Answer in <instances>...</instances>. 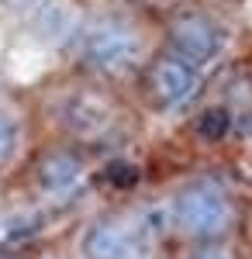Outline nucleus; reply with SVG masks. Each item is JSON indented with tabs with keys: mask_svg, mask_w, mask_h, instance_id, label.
Wrapping results in <instances>:
<instances>
[{
	"mask_svg": "<svg viewBox=\"0 0 252 259\" xmlns=\"http://www.w3.org/2000/svg\"><path fill=\"white\" fill-rule=\"evenodd\" d=\"M28 259H73V252H59V249H35V252H28Z\"/></svg>",
	"mask_w": 252,
	"mask_h": 259,
	"instance_id": "14",
	"label": "nucleus"
},
{
	"mask_svg": "<svg viewBox=\"0 0 252 259\" xmlns=\"http://www.w3.org/2000/svg\"><path fill=\"white\" fill-rule=\"evenodd\" d=\"M173 245H200V242H232L242 232L245 204L232 177L204 169L180 180L166 194Z\"/></svg>",
	"mask_w": 252,
	"mask_h": 259,
	"instance_id": "4",
	"label": "nucleus"
},
{
	"mask_svg": "<svg viewBox=\"0 0 252 259\" xmlns=\"http://www.w3.org/2000/svg\"><path fill=\"white\" fill-rule=\"evenodd\" d=\"M18 173L28 207H35L38 214H59L79 204L94 187L97 156L62 139H45L41 145H31Z\"/></svg>",
	"mask_w": 252,
	"mask_h": 259,
	"instance_id": "5",
	"label": "nucleus"
},
{
	"mask_svg": "<svg viewBox=\"0 0 252 259\" xmlns=\"http://www.w3.org/2000/svg\"><path fill=\"white\" fill-rule=\"evenodd\" d=\"M162 259H166V256H162Z\"/></svg>",
	"mask_w": 252,
	"mask_h": 259,
	"instance_id": "20",
	"label": "nucleus"
},
{
	"mask_svg": "<svg viewBox=\"0 0 252 259\" xmlns=\"http://www.w3.org/2000/svg\"><path fill=\"white\" fill-rule=\"evenodd\" d=\"M0 94H4V69H0Z\"/></svg>",
	"mask_w": 252,
	"mask_h": 259,
	"instance_id": "17",
	"label": "nucleus"
},
{
	"mask_svg": "<svg viewBox=\"0 0 252 259\" xmlns=\"http://www.w3.org/2000/svg\"><path fill=\"white\" fill-rule=\"evenodd\" d=\"M190 132H194L200 142L218 145V142H225V139H232V135H235V118L228 114V107H225L221 100H211V104H204V107L194 114Z\"/></svg>",
	"mask_w": 252,
	"mask_h": 259,
	"instance_id": "11",
	"label": "nucleus"
},
{
	"mask_svg": "<svg viewBox=\"0 0 252 259\" xmlns=\"http://www.w3.org/2000/svg\"><path fill=\"white\" fill-rule=\"evenodd\" d=\"M221 104L235 118V135L252 132V69H235L221 87Z\"/></svg>",
	"mask_w": 252,
	"mask_h": 259,
	"instance_id": "10",
	"label": "nucleus"
},
{
	"mask_svg": "<svg viewBox=\"0 0 252 259\" xmlns=\"http://www.w3.org/2000/svg\"><path fill=\"white\" fill-rule=\"evenodd\" d=\"M170 259H245V252L232 242H200V245H176Z\"/></svg>",
	"mask_w": 252,
	"mask_h": 259,
	"instance_id": "12",
	"label": "nucleus"
},
{
	"mask_svg": "<svg viewBox=\"0 0 252 259\" xmlns=\"http://www.w3.org/2000/svg\"><path fill=\"white\" fill-rule=\"evenodd\" d=\"M249 169H252V149H249Z\"/></svg>",
	"mask_w": 252,
	"mask_h": 259,
	"instance_id": "19",
	"label": "nucleus"
},
{
	"mask_svg": "<svg viewBox=\"0 0 252 259\" xmlns=\"http://www.w3.org/2000/svg\"><path fill=\"white\" fill-rule=\"evenodd\" d=\"M0 259H28V252H21L14 245H0Z\"/></svg>",
	"mask_w": 252,
	"mask_h": 259,
	"instance_id": "15",
	"label": "nucleus"
},
{
	"mask_svg": "<svg viewBox=\"0 0 252 259\" xmlns=\"http://www.w3.org/2000/svg\"><path fill=\"white\" fill-rule=\"evenodd\" d=\"M214 4H238V0H214Z\"/></svg>",
	"mask_w": 252,
	"mask_h": 259,
	"instance_id": "18",
	"label": "nucleus"
},
{
	"mask_svg": "<svg viewBox=\"0 0 252 259\" xmlns=\"http://www.w3.org/2000/svg\"><path fill=\"white\" fill-rule=\"evenodd\" d=\"M87 11H90V7H87L83 0H45L38 7V14L28 21L24 31L38 41V45L69 56L79 28H83V21H87Z\"/></svg>",
	"mask_w": 252,
	"mask_h": 259,
	"instance_id": "8",
	"label": "nucleus"
},
{
	"mask_svg": "<svg viewBox=\"0 0 252 259\" xmlns=\"http://www.w3.org/2000/svg\"><path fill=\"white\" fill-rule=\"evenodd\" d=\"M159 45L162 31L155 11L107 0L87 11V21L66 59L73 62L76 73L97 76L114 87H132Z\"/></svg>",
	"mask_w": 252,
	"mask_h": 259,
	"instance_id": "2",
	"label": "nucleus"
},
{
	"mask_svg": "<svg viewBox=\"0 0 252 259\" xmlns=\"http://www.w3.org/2000/svg\"><path fill=\"white\" fill-rule=\"evenodd\" d=\"M170 245L173 225L166 197L132 200L83 221L73 239V259H162Z\"/></svg>",
	"mask_w": 252,
	"mask_h": 259,
	"instance_id": "3",
	"label": "nucleus"
},
{
	"mask_svg": "<svg viewBox=\"0 0 252 259\" xmlns=\"http://www.w3.org/2000/svg\"><path fill=\"white\" fill-rule=\"evenodd\" d=\"M31 118L49 132V139H62L94 156H104L135 135L138 107L135 100L124 97V87L69 69V76L41 87Z\"/></svg>",
	"mask_w": 252,
	"mask_h": 259,
	"instance_id": "1",
	"label": "nucleus"
},
{
	"mask_svg": "<svg viewBox=\"0 0 252 259\" xmlns=\"http://www.w3.org/2000/svg\"><path fill=\"white\" fill-rule=\"evenodd\" d=\"M45 0H0V18L14 21L21 28H28V21L38 14V7Z\"/></svg>",
	"mask_w": 252,
	"mask_h": 259,
	"instance_id": "13",
	"label": "nucleus"
},
{
	"mask_svg": "<svg viewBox=\"0 0 252 259\" xmlns=\"http://www.w3.org/2000/svg\"><path fill=\"white\" fill-rule=\"evenodd\" d=\"M159 14V31H162V49L176 52L180 59L194 62V66H211L225 52V21L218 18L211 4L204 0H180L166 4V11Z\"/></svg>",
	"mask_w": 252,
	"mask_h": 259,
	"instance_id": "7",
	"label": "nucleus"
},
{
	"mask_svg": "<svg viewBox=\"0 0 252 259\" xmlns=\"http://www.w3.org/2000/svg\"><path fill=\"white\" fill-rule=\"evenodd\" d=\"M114 4H132V7H149V11L159 7V0H114Z\"/></svg>",
	"mask_w": 252,
	"mask_h": 259,
	"instance_id": "16",
	"label": "nucleus"
},
{
	"mask_svg": "<svg viewBox=\"0 0 252 259\" xmlns=\"http://www.w3.org/2000/svg\"><path fill=\"white\" fill-rule=\"evenodd\" d=\"M31 107L11 94H0V180L18 173L24 156L31 152Z\"/></svg>",
	"mask_w": 252,
	"mask_h": 259,
	"instance_id": "9",
	"label": "nucleus"
},
{
	"mask_svg": "<svg viewBox=\"0 0 252 259\" xmlns=\"http://www.w3.org/2000/svg\"><path fill=\"white\" fill-rule=\"evenodd\" d=\"M204 90V69L194 62L180 59L170 49H155L152 59L142 66L135 80H132V100L138 111L166 118L183 111L190 100H197V94Z\"/></svg>",
	"mask_w": 252,
	"mask_h": 259,
	"instance_id": "6",
	"label": "nucleus"
}]
</instances>
